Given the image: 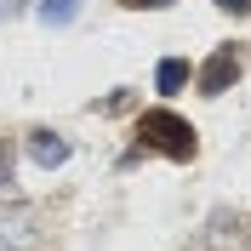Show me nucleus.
I'll return each mask as SVG.
<instances>
[{
  "label": "nucleus",
  "instance_id": "12",
  "mask_svg": "<svg viewBox=\"0 0 251 251\" xmlns=\"http://www.w3.org/2000/svg\"><path fill=\"white\" fill-rule=\"evenodd\" d=\"M246 251H251V228H246Z\"/></svg>",
  "mask_w": 251,
  "mask_h": 251
},
{
  "label": "nucleus",
  "instance_id": "6",
  "mask_svg": "<svg viewBox=\"0 0 251 251\" xmlns=\"http://www.w3.org/2000/svg\"><path fill=\"white\" fill-rule=\"evenodd\" d=\"M188 80H194V63L188 57H160V69H154V92L160 97H177Z\"/></svg>",
  "mask_w": 251,
  "mask_h": 251
},
{
  "label": "nucleus",
  "instance_id": "8",
  "mask_svg": "<svg viewBox=\"0 0 251 251\" xmlns=\"http://www.w3.org/2000/svg\"><path fill=\"white\" fill-rule=\"evenodd\" d=\"M6 200H17V149H12V137H0V205Z\"/></svg>",
  "mask_w": 251,
  "mask_h": 251
},
{
  "label": "nucleus",
  "instance_id": "3",
  "mask_svg": "<svg viewBox=\"0 0 251 251\" xmlns=\"http://www.w3.org/2000/svg\"><path fill=\"white\" fill-rule=\"evenodd\" d=\"M240 75H246V51L240 46H217L200 69H194V86H200V97H223Z\"/></svg>",
  "mask_w": 251,
  "mask_h": 251
},
{
  "label": "nucleus",
  "instance_id": "11",
  "mask_svg": "<svg viewBox=\"0 0 251 251\" xmlns=\"http://www.w3.org/2000/svg\"><path fill=\"white\" fill-rule=\"evenodd\" d=\"M217 6H223L228 17H251V0H217Z\"/></svg>",
  "mask_w": 251,
  "mask_h": 251
},
{
  "label": "nucleus",
  "instance_id": "9",
  "mask_svg": "<svg viewBox=\"0 0 251 251\" xmlns=\"http://www.w3.org/2000/svg\"><path fill=\"white\" fill-rule=\"evenodd\" d=\"M29 12V0H0V23H12V17Z\"/></svg>",
  "mask_w": 251,
  "mask_h": 251
},
{
  "label": "nucleus",
  "instance_id": "10",
  "mask_svg": "<svg viewBox=\"0 0 251 251\" xmlns=\"http://www.w3.org/2000/svg\"><path fill=\"white\" fill-rule=\"evenodd\" d=\"M131 12H166V6H177V0H126Z\"/></svg>",
  "mask_w": 251,
  "mask_h": 251
},
{
  "label": "nucleus",
  "instance_id": "2",
  "mask_svg": "<svg viewBox=\"0 0 251 251\" xmlns=\"http://www.w3.org/2000/svg\"><path fill=\"white\" fill-rule=\"evenodd\" d=\"M40 246V211L29 200H6L0 205V251H34Z\"/></svg>",
  "mask_w": 251,
  "mask_h": 251
},
{
  "label": "nucleus",
  "instance_id": "4",
  "mask_svg": "<svg viewBox=\"0 0 251 251\" xmlns=\"http://www.w3.org/2000/svg\"><path fill=\"white\" fill-rule=\"evenodd\" d=\"M246 228L251 223L240 217L234 205H217L205 217V228H200V251H246Z\"/></svg>",
  "mask_w": 251,
  "mask_h": 251
},
{
  "label": "nucleus",
  "instance_id": "5",
  "mask_svg": "<svg viewBox=\"0 0 251 251\" xmlns=\"http://www.w3.org/2000/svg\"><path fill=\"white\" fill-rule=\"evenodd\" d=\"M23 149H29V160L40 166V172L69 166V137H63V131H51V126H34L29 137H23Z\"/></svg>",
  "mask_w": 251,
  "mask_h": 251
},
{
  "label": "nucleus",
  "instance_id": "1",
  "mask_svg": "<svg viewBox=\"0 0 251 251\" xmlns=\"http://www.w3.org/2000/svg\"><path fill=\"white\" fill-rule=\"evenodd\" d=\"M131 131H137V154H166L177 166H188V160L200 154V131L177 109H143Z\"/></svg>",
  "mask_w": 251,
  "mask_h": 251
},
{
  "label": "nucleus",
  "instance_id": "7",
  "mask_svg": "<svg viewBox=\"0 0 251 251\" xmlns=\"http://www.w3.org/2000/svg\"><path fill=\"white\" fill-rule=\"evenodd\" d=\"M80 6H86V0H34V17H40L46 29H69L80 17Z\"/></svg>",
  "mask_w": 251,
  "mask_h": 251
}]
</instances>
